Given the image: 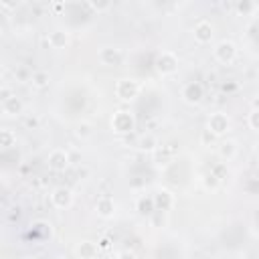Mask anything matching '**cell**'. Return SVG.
Listing matches in <instances>:
<instances>
[{
	"label": "cell",
	"instance_id": "6da1fadb",
	"mask_svg": "<svg viewBox=\"0 0 259 259\" xmlns=\"http://www.w3.org/2000/svg\"><path fill=\"white\" fill-rule=\"evenodd\" d=\"M116 93H118L120 100L130 102V100H134V97L140 93V85L134 79H120L118 85H116Z\"/></svg>",
	"mask_w": 259,
	"mask_h": 259
},
{
	"label": "cell",
	"instance_id": "7a4b0ae2",
	"mask_svg": "<svg viewBox=\"0 0 259 259\" xmlns=\"http://www.w3.org/2000/svg\"><path fill=\"white\" fill-rule=\"evenodd\" d=\"M176 67H178V57H176L174 53H170V51H164V53L158 57V61H156V69H158L162 75L174 73Z\"/></svg>",
	"mask_w": 259,
	"mask_h": 259
},
{
	"label": "cell",
	"instance_id": "3957f363",
	"mask_svg": "<svg viewBox=\"0 0 259 259\" xmlns=\"http://www.w3.org/2000/svg\"><path fill=\"white\" fill-rule=\"evenodd\" d=\"M215 57L221 61V63H233L235 57H237V47L231 43V41H221L215 49Z\"/></svg>",
	"mask_w": 259,
	"mask_h": 259
},
{
	"label": "cell",
	"instance_id": "277c9868",
	"mask_svg": "<svg viewBox=\"0 0 259 259\" xmlns=\"http://www.w3.org/2000/svg\"><path fill=\"white\" fill-rule=\"evenodd\" d=\"M207 130H209L211 134H215V136L225 134L227 130H229V118H227L225 114H221V112L213 114V116L209 118V126H207Z\"/></svg>",
	"mask_w": 259,
	"mask_h": 259
},
{
	"label": "cell",
	"instance_id": "5b68a950",
	"mask_svg": "<svg viewBox=\"0 0 259 259\" xmlns=\"http://www.w3.org/2000/svg\"><path fill=\"white\" fill-rule=\"evenodd\" d=\"M112 126H114L116 132H120V134L132 132V130H134V118H132V114H128V112H118L114 116V120H112Z\"/></svg>",
	"mask_w": 259,
	"mask_h": 259
},
{
	"label": "cell",
	"instance_id": "8992f818",
	"mask_svg": "<svg viewBox=\"0 0 259 259\" xmlns=\"http://www.w3.org/2000/svg\"><path fill=\"white\" fill-rule=\"evenodd\" d=\"M192 35H194V41L205 45V43H211L213 39V24L209 20H199L192 28Z\"/></svg>",
	"mask_w": 259,
	"mask_h": 259
},
{
	"label": "cell",
	"instance_id": "52a82bcc",
	"mask_svg": "<svg viewBox=\"0 0 259 259\" xmlns=\"http://www.w3.org/2000/svg\"><path fill=\"white\" fill-rule=\"evenodd\" d=\"M69 162H71V156H69V152H65V150H53L51 156H49V166L53 170H57V172L67 168Z\"/></svg>",
	"mask_w": 259,
	"mask_h": 259
},
{
	"label": "cell",
	"instance_id": "ba28073f",
	"mask_svg": "<svg viewBox=\"0 0 259 259\" xmlns=\"http://www.w3.org/2000/svg\"><path fill=\"white\" fill-rule=\"evenodd\" d=\"M51 201H53V205H55L57 209H67V207L73 203V194H71V190H69V188L59 186V188H55V190H53V194H51Z\"/></svg>",
	"mask_w": 259,
	"mask_h": 259
},
{
	"label": "cell",
	"instance_id": "9c48e42d",
	"mask_svg": "<svg viewBox=\"0 0 259 259\" xmlns=\"http://www.w3.org/2000/svg\"><path fill=\"white\" fill-rule=\"evenodd\" d=\"M182 97H184L188 104H199L203 97H205V89H203L201 83H188L182 89Z\"/></svg>",
	"mask_w": 259,
	"mask_h": 259
},
{
	"label": "cell",
	"instance_id": "30bf717a",
	"mask_svg": "<svg viewBox=\"0 0 259 259\" xmlns=\"http://www.w3.org/2000/svg\"><path fill=\"white\" fill-rule=\"evenodd\" d=\"M172 203H174V199H172V194L168 190H158L154 194V205H156V211H160V213L168 211L172 207Z\"/></svg>",
	"mask_w": 259,
	"mask_h": 259
},
{
	"label": "cell",
	"instance_id": "8fae6325",
	"mask_svg": "<svg viewBox=\"0 0 259 259\" xmlns=\"http://www.w3.org/2000/svg\"><path fill=\"white\" fill-rule=\"evenodd\" d=\"M49 45L53 49H65L69 45V35L65 30H53L49 35Z\"/></svg>",
	"mask_w": 259,
	"mask_h": 259
},
{
	"label": "cell",
	"instance_id": "7c38bea8",
	"mask_svg": "<svg viewBox=\"0 0 259 259\" xmlns=\"http://www.w3.org/2000/svg\"><path fill=\"white\" fill-rule=\"evenodd\" d=\"M100 59H102V63H106V65H120V63H122V51L108 47V49H104V51L100 53Z\"/></svg>",
	"mask_w": 259,
	"mask_h": 259
},
{
	"label": "cell",
	"instance_id": "4fadbf2b",
	"mask_svg": "<svg viewBox=\"0 0 259 259\" xmlns=\"http://www.w3.org/2000/svg\"><path fill=\"white\" fill-rule=\"evenodd\" d=\"M97 247H100V245H95V243H91V241H81V243L77 245V255H79L81 259H95Z\"/></svg>",
	"mask_w": 259,
	"mask_h": 259
},
{
	"label": "cell",
	"instance_id": "5bb4252c",
	"mask_svg": "<svg viewBox=\"0 0 259 259\" xmlns=\"http://www.w3.org/2000/svg\"><path fill=\"white\" fill-rule=\"evenodd\" d=\"M97 213H100L102 217H112L114 211H116V205L110 197H102V199H97V205H95Z\"/></svg>",
	"mask_w": 259,
	"mask_h": 259
},
{
	"label": "cell",
	"instance_id": "9a60e30c",
	"mask_svg": "<svg viewBox=\"0 0 259 259\" xmlns=\"http://www.w3.org/2000/svg\"><path fill=\"white\" fill-rule=\"evenodd\" d=\"M2 112L8 114V116H16V114L22 112V102L14 95V97H10V100L2 102Z\"/></svg>",
	"mask_w": 259,
	"mask_h": 259
},
{
	"label": "cell",
	"instance_id": "2e32d148",
	"mask_svg": "<svg viewBox=\"0 0 259 259\" xmlns=\"http://www.w3.org/2000/svg\"><path fill=\"white\" fill-rule=\"evenodd\" d=\"M16 144V134L12 132V130L4 128V130H0V148L2 150H8Z\"/></svg>",
	"mask_w": 259,
	"mask_h": 259
},
{
	"label": "cell",
	"instance_id": "e0dca14e",
	"mask_svg": "<svg viewBox=\"0 0 259 259\" xmlns=\"http://www.w3.org/2000/svg\"><path fill=\"white\" fill-rule=\"evenodd\" d=\"M219 154H221L225 160H231V158H235V154H237V144H235L233 140H227V142H223V144H221V148H219Z\"/></svg>",
	"mask_w": 259,
	"mask_h": 259
},
{
	"label": "cell",
	"instance_id": "ac0fdd59",
	"mask_svg": "<svg viewBox=\"0 0 259 259\" xmlns=\"http://www.w3.org/2000/svg\"><path fill=\"white\" fill-rule=\"evenodd\" d=\"M156 146H158V142H156V138H154L152 134H146V136H142V138L138 140V148L144 150V152H154Z\"/></svg>",
	"mask_w": 259,
	"mask_h": 259
},
{
	"label": "cell",
	"instance_id": "d6986e66",
	"mask_svg": "<svg viewBox=\"0 0 259 259\" xmlns=\"http://www.w3.org/2000/svg\"><path fill=\"white\" fill-rule=\"evenodd\" d=\"M30 83L35 87H45L49 83V73L47 71H35L30 75Z\"/></svg>",
	"mask_w": 259,
	"mask_h": 259
},
{
	"label": "cell",
	"instance_id": "ffe728a7",
	"mask_svg": "<svg viewBox=\"0 0 259 259\" xmlns=\"http://www.w3.org/2000/svg\"><path fill=\"white\" fill-rule=\"evenodd\" d=\"M138 209H140V213H144V215H150V213H154V211H156L154 197H152V199H140V203H138Z\"/></svg>",
	"mask_w": 259,
	"mask_h": 259
},
{
	"label": "cell",
	"instance_id": "44dd1931",
	"mask_svg": "<svg viewBox=\"0 0 259 259\" xmlns=\"http://www.w3.org/2000/svg\"><path fill=\"white\" fill-rule=\"evenodd\" d=\"M77 136H79V138H89V136H91V124H87V122L79 124V126H77Z\"/></svg>",
	"mask_w": 259,
	"mask_h": 259
},
{
	"label": "cell",
	"instance_id": "7402d4cb",
	"mask_svg": "<svg viewBox=\"0 0 259 259\" xmlns=\"http://www.w3.org/2000/svg\"><path fill=\"white\" fill-rule=\"evenodd\" d=\"M219 182H221V178H219L215 172H211V174L205 176V186H207V188H217Z\"/></svg>",
	"mask_w": 259,
	"mask_h": 259
},
{
	"label": "cell",
	"instance_id": "603a6c76",
	"mask_svg": "<svg viewBox=\"0 0 259 259\" xmlns=\"http://www.w3.org/2000/svg\"><path fill=\"white\" fill-rule=\"evenodd\" d=\"M249 126L259 132V110H253V112L249 114Z\"/></svg>",
	"mask_w": 259,
	"mask_h": 259
},
{
	"label": "cell",
	"instance_id": "cb8c5ba5",
	"mask_svg": "<svg viewBox=\"0 0 259 259\" xmlns=\"http://www.w3.org/2000/svg\"><path fill=\"white\" fill-rule=\"evenodd\" d=\"M24 126H26V128H30V130L39 128V118H37V116H28V118L24 120Z\"/></svg>",
	"mask_w": 259,
	"mask_h": 259
},
{
	"label": "cell",
	"instance_id": "d4e9b609",
	"mask_svg": "<svg viewBox=\"0 0 259 259\" xmlns=\"http://www.w3.org/2000/svg\"><path fill=\"white\" fill-rule=\"evenodd\" d=\"M10 97H14V95H12V91H10V87L2 85V89H0V100L6 102V100H10Z\"/></svg>",
	"mask_w": 259,
	"mask_h": 259
},
{
	"label": "cell",
	"instance_id": "484cf974",
	"mask_svg": "<svg viewBox=\"0 0 259 259\" xmlns=\"http://www.w3.org/2000/svg\"><path fill=\"white\" fill-rule=\"evenodd\" d=\"M213 140H215V134H211L209 130H205V134H203V142H205V144H209V142H213Z\"/></svg>",
	"mask_w": 259,
	"mask_h": 259
},
{
	"label": "cell",
	"instance_id": "4316f807",
	"mask_svg": "<svg viewBox=\"0 0 259 259\" xmlns=\"http://www.w3.org/2000/svg\"><path fill=\"white\" fill-rule=\"evenodd\" d=\"M118 259H136V257H134V253L124 251V253H120V255H118Z\"/></svg>",
	"mask_w": 259,
	"mask_h": 259
},
{
	"label": "cell",
	"instance_id": "83f0119b",
	"mask_svg": "<svg viewBox=\"0 0 259 259\" xmlns=\"http://www.w3.org/2000/svg\"><path fill=\"white\" fill-rule=\"evenodd\" d=\"M237 8H239L241 12H247V10H251V8H253V4H249V2H245V4H239Z\"/></svg>",
	"mask_w": 259,
	"mask_h": 259
},
{
	"label": "cell",
	"instance_id": "f1b7e54d",
	"mask_svg": "<svg viewBox=\"0 0 259 259\" xmlns=\"http://www.w3.org/2000/svg\"><path fill=\"white\" fill-rule=\"evenodd\" d=\"M100 247H104V249H108V247H110V239H108V237H104V239L100 241Z\"/></svg>",
	"mask_w": 259,
	"mask_h": 259
},
{
	"label": "cell",
	"instance_id": "f546056e",
	"mask_svg": "<svg viewBox=\"0 0 259 259\" xmlns=\"http://www.w3.org/2000/svg\"><path fill=\"white\" fill-rule=\"evenodd\" d=\"M16 75H18L20 79H28V75H26V71H24V69H18V71H16Z\"/></svg>",
	"mask_w": 259,
	"mask_h": 259
},
{
	"label": "cell",
	"instance_id": "4dcf8cb0",
	"mask_svg": "<svg viewBox=\"0 0 259 259\" xmlns=\"http://www.w3.org/2000/svg\"><path fill=\"white\" fill-rule=\"evenodd\" d=\"M253 110H259V95H257L255 100H253Z\"/></svg>",
	"mask_w": 259,
	"mask_h": 259
},
{
	"label": "cell",
	"instance_id": "1f68e13d",
	"mask_svg": "<svg viewBox=\"0 0 259 259\" xmlns=\"http://www.w3.org/2000/svg\"><path fill=\"white\" fill-rule=\"evenodd\" d=\"M53 259H65V257H53Z\"/></svg>",
	"mask_w": 259,
	"mask_h": 259
}]
</instances>
